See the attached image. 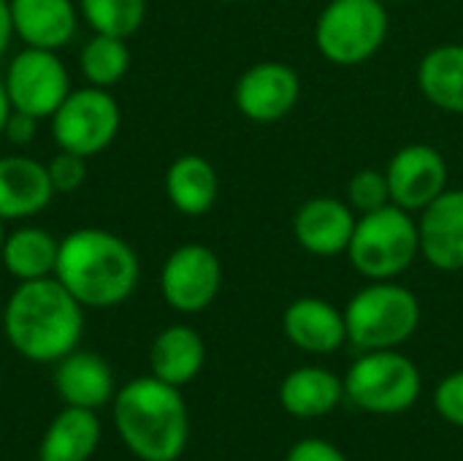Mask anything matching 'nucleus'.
<instances>
[{"label": "nucleus", "mask_w": 463, "mask_h": 461, "mask_svg": "<svg viewBox=\"0 0 463 461\" xmlns=\"http://www.w3.org/2000/svg\"><path fill=\"white\" fill-rule=\"evenodd\" d=\"M54 196L46 163L27 155L0 158V220H33L49 209Z\"/></svg>", "instance_id": "14"}, {"label": "nucleus", "mask_w": 463, "mask_h": 461, "mask_svg": "<svg viewBox=\"0 0 463 461\" xmlns=\"http://www.w3.org/2000/svg\"><path fill=\"white\" fill-rule=\"evenodd\" d=\"M100 418L95 410L62 408L38 443V461H90L100 446Z\"/></svg>", "instance_id": "21"}, {"label": "nucleus", "mask_w": 463, "mask_h": 461, "mask_svg": "<svg viewBox=\"0 0 463 461\" xmlns=\"http://www.w3.org/2000/svg\"><path fill=\"white\" fill-rule=\"evenodd\" d=\"M345 380L326 367H298L279 383V405L296 418H320L339 408Z\"/></svg>", "instance_id": "22"}, {"label": "nucleus", "mask_w": 463, "mask_h": 461, "mask_svg": "<svg viewBox=\"0 0 463 461\" xmlns=\"http://www.w3.org/2000/svg\"><path fill=\"white\" fill-rule=\"evenodd\" d=\"M79 71L90 87L111 90L130 71V49L125 38L92 33L79 49Z\"/></svg>", "instance_id": "25"}, {"label": "nucleus", "mask_w": 463, "mask_h": 461, "mask_svg": "<svg viewBox=\"0 0 463 461\" xmlns=\"http://www.w3.org/2000/svg\"><path fill=\"white\" fill-rule=\"evenodd\" d=\"M8 231H5V220H0V250H3V242H5Z\"/></svg>", "instance_id": "34"}, {"label": "nucleus", "mask_w": 463, "mask_h": 461, "mask_svg": "<svg viewBox=\"0 0 463 461\" xmlns=\"http://www.w3.org/2000/svg\"><path fill=\"white\" fill-rule=\"evenodd\" d=\"M57 253H60V239L41 228V226H19L8 231L0 261L16 283H30V280H43L54 277L57 269Z\"/></svg>", "instance_id": "23"}, {"label": "nucleus", "mask_w": 463, "mask_h": 461, "mask_svg": "<svg viewBox=\"0 0 463 461\" xmlns=\"http://www.w3.org/2000/svg\"><path fill=\"white\" fill-rule=\"evenodd\" d=\"M14 106H11V98H8V90H5V82L0 76V139H3V130H5V122L11 117Z\"/></svg>", "instance_id": "33"}, {"label": "nucleus", "mask_w": 463, "mask_h": 461, "mask_svg": "<svg viewBox=\"0 0 463 461\" xmlns=\"http://www.w3.org/2000/svg\"><path fill=\"white\" fill-rule=\"evenodd\" d=\"M420 389V370L399 351H364L345 378V397L372 416L407 413Z\"/></svg>", "instance_id": "7"}, {"label": "nucleus", "mask_w": 463, "mask_h": 461, "mask_svg": "<svg viewBox=\"0 0 463 461\" xmlns=\"http://www.w3.org/2000/svg\"><path fill=\"white\" fill-rule=\"evenodd\" d=\"M345 326L347 342L361 351H396L418 331L420 302L410 288L377 280L347 302Z\"/></svg>", "instance_id": "5"}, {"label": "nucleus", "mask_w": 463, "mask_h": 461, "mask_svg": "<svg viewBox=\"0 0 463 461\" xmlns=\"http://www.w3.org/2000/svg\"><path fill=\"white\" fill-rule=\"evenodd\" d=\"M81 22L92 33L133 38L146 19V0H76Z\"/></svg>", "instance_id": "26"}, {"label": "nucleus", "mask_w": 463, "mask_h": 461, "mask_svg": "<svg viewBox=\"0 0 463 461\" xmlns=\"http://www.w3.org/2000/svg\"><path fill=\"white\" fill-rule=\"evenodd\" d=\"M358 215L347 201L315 196L304 201L293 217V236L301 250L317 258L342 255L350 247Z\"/></svg>", "instance_id": "13"}, {"label": "nucleus", "mask_w": 463, "mask_h": 461, "mask_svg": "<svg viewBox=\"0 0 463 461\" xmlns=\"http://www.w3.org/2000/svg\"><path fill=\"white\" fill-rule=\"evenodd\" d=\"M301 98V79L293 65L263 60L250 65L233 87V103L241 117L258 125L285 120Z\"/></svg>", "instance_id": "11"}, {"label": "nucleus", "mask_w": 463, "mask_h": 461, "mask_svg": "<svg viewBox=\"0 0 463 461\" xmlns=\"http://www.w3.org/2000/svg\"><path fill=\"white\" fill-rule=\"evenodd\" d=\"M391 204L407 212H423L434 198L448 190V160L431 144H407L393 152L385 166Z\"/></svg>", "instance_id": "12"}, {"label": "nucleus", "mask_w": 463, "mask_h": 461, "mask_svg": "<svg viewBox=\"0 0 463 461\" xmlns=\"http://www.w3.org/2000/svg\"><path fill=\"white\" fill-rule=\"evenodd\" d=\"M347 204L355 215H369L391 204V187L385 171L361 168L347 182Z\"/></svg>", "instance_id": "27"}, {"label": "nucleus", "mask_w": 463, "mask_h": 461, "mask_svg": "<svg viewBox=\"0 0 463 461\" xmlns=\"http://www.w3.org/2000/svg\"><path fill=\"white\" fill-rule=\"evenodd\" d=\"M380 3H385V5H393V3H404V0H380Z\"/></svg>", "instance_id": "35"}, {"label": "nucleus", "mask_w": 463, "mask_h": 461, "mask_svg": "<svg viewBox=\"0 0 463 461\" xmlns=\"http://www.w3.org/2000/svg\"><path fill=\"white\" fill-rule=\"evenodd\" d=\"M3 82L11 106L16 111L33 114L35 120H49L73 90L71 73L60 60V52L33 46H22L8 60Z\"/></svg>", "instance_id": "9"}, {"label": "nucleus", "mask_w": 463, "mask_h": 461, "mask_svg": "<svg viewBox=\"0 0 463 461\" xmlns=\"http://www.w3.org/2000/svg\"><path fill=\"white\" fill-rule=\"evenodd\" d=\"M420 255L437 272H463V190H445L418 217Z\"/></svg>", "instance_id": "15"}, {"label": "nucleus", "mask_w": 463, "mask_h": 461, "mask_svg": "<svg viewBox=\"0 0 463 461\" xmlns=\"http://www.w3.org/2000/svg\"><path fill=\"white\" fill-rule=\"evenodd\" d=\"M5 342L33 364H57L79 348L84 307L57 277L16 283L3 304Z\"/></svg>", "instance_id": "2"}, {"label": "nucleus", "mask_w": 463, "mask_h": 461, "mask_svg": "<svg viewBox=\"0 0 463 461\" xmlns=\"http://www.w3.org/2000/svg\"><path fill=\"white\" fill-rule=\"evenodd\" d=\"M222 288V264L201 242H184L168 253L160 269V296L182 315H198L214 304Z\"/></svg>", "instance_id": "10"}, {"label": "nucleus", "mask_w": 463, "mask_h": 461, "mask_svg": "<svg viewBox=\"0 0 463 461\" xmlns=\"http://www.w3.org/2000/svg\"><path fill=\"white\" fill-rule=\"evenodd\" d=\"M434 408L437 413L453 424V427H463V370L448 375L437 391H434Z\"/></svg>", "instance_id": "29"}, {"label": "nucleus", "mask_w": 463, "mask_h": 461, "mask_svg": "<svg viewBox=\"0 0 463 461\" xmlns=\"http://www.w3.org/2000/svg\"><path fill=\"white\" fill-rule=\"evenodd\" d=\"M285 461H350L334 443L320 437H307L288 451Z\"/></svg>", "instance_id": "30"}, {"label": "nucleus", "mask_w": 463, "mask_h": 461, "mask_svg": "<svg viewBox=\"0 0 463 461\" xmlns=\"http://www.w3.org/2000/svg\"><path fill=\"white\" fill-rule=\"evenodd\" d=\"M54 277L84 310H114L136 293L141 261L119 234L84 226L60 239Z\"/></svg>", "instance_id": "1"}, {"label": "nucleus", "mask_w": 463, "mask_h": 461, "mask_svg": "<svg viewBox=\"0 0 463 461\" xmlns=\"http://www.w3.org/2000/svg\"><path fill=\"white\" fill-rule=\"evenodd\" d=\"M14 35L33 49H65L79 30L76 0H8Z\"/></svg>", "instance_id": "16"}, {"label": "nucleus", "mask_w": 463, "mask_h": 461, "mask_svg": "<svg viewBox=\"0 0 463 461\" xmlns=\"http://www.w3.org/2000/svg\"><path fill=\"white\" fill-rule=\"evenodd\" d=\"M122 128V109L109 90L100 87H79L71 90L68 98L49 117V130L57 149L95 158L106 152Z\"/></svg>", "instance_id": "8"}, {"label": "nucleus", "mask_w": 463, "mask_h": 461, "mask_svg": "<svg viewBox=\"0 0 463 461\" xmlns=\"http://www.w3.org/2000/svg\"><path fill=\"white\" fill-rule=\"evenodd\" d=\"M420 95L445 114H463V43H439L418 65Z\"/></svg>", "instance_id": "24"}, {"label": "nucleus", "mask_w": 463, "mask_h": 461, "mask_svg": "<svg viewBox=\"0 0 463 461\" xmlns=\"http://www.w3.org/2000/svg\"><path fill=\"white\" fill-rule=\"evenodd\" d=\"M14 22H11V5L8 0H0V60L5 57L11 41H14Z\"/></svg>", "instance_id": "32"}, {"label": "nucleus", "mask_w": 463, "mask_h": 461, "mask_svg": "<svg viewBox=\"0 0 463 461\" xmlns=\"http://www.w3.org/2000/svg\"><path fill=\"white\" fill-rule=\"evenodd\" d=\"M49 179L54 185V193H76L87 179V158L57 149V155L46 163Z\"/></svg>", "instance_id": "28"}, {"label": "nucleus", "mask_w": 463, "mask_h": 461, "mask_svg": "<svg viewBox=\"0 0 463 461\" xmlns=\"http://www.w3.org/2000/svg\"><path fill=\"white\" fill-rule=\"evenodd\" d=\"M282 331L304 353L328 356L347 342L345 310L317 296H301L282 312Z\"/></svg>", "instance_id": "18"}, {"label": "nucleus", "mask_w": 463, "mask_h": 461, "mask_svg": "<svg viewBox=\"0 0 463 461\" xmlns=\"http://www.w3.org/2000/svg\"><path fill=\"white\" fill-rule=\"evenodd\" d=\"M38 122L33 114H24V111H11L8 122H5V130H3V139L11 141L14 147H24L35 139V130H38Z\"/></svg>", "instance_id": "31"}, {"label": "nucleus", "mask_w": 463, "mask_h": 461, "mask_svg": "<svg viewBox=\"0 0 463 461\" xmlns=\"http://www.w3.org/2000/svg\"><path fill=\"white\" fill-rule=\"evenodd\" d=\"M203 361H206L203 337L187 323L165 326L149 345V375L176 389L193 383L201 375Z\"/></svg>", "instance_id": "19"}, {"label": "nucleus", "mask_w": 463, "mask_h": 461, "mask_svg": "<svg viewBox=\"0 0 463 461\" xmlns=\"http://www.w3.org/2000/svg\"><path fill=\"white\" fill-rule=\"evenodd\" d=\"M388 27V5L380 0H328L315 24V43L328 62L350 68L383 49Z\"/></svg>", "instance_id": "6"}, {"label": "nucleus", "mask_w": 463, "mask_h": 461, "mask_svg": "<svg viewBox=\"0 0 463 461\" xmlns=\"http://www.w3.org/2000/svg\"><path fill=\"white\" fill-rule=\"evenodd\" d=\"M222 3H239V0H222Z\"/></svg>", "instance_id": "36"}, {"label": "nucleus", "mask_w": 463, "mask_h": 461, "mask_svg": "<svg viewBox=\"0 0 463 461\" xmlns=\"http://www.w3.org/2000/svg\"><path fill=\"white\" fill-rule=\"evenodd\" d=\"M163 185H165L168 204L184 217L206 215L217 204V196H220L217 168L203 155H195V152H187L171 160V166L165 168Z\"/></svg>", "instance_id": "20"}, {"label": "nucleus", "mask_w": 463, "mask_h": 461, "mask_svg": "<svg viewBox=\"0 0 463 461\" xmlns=\"http://www.w3.org/2000/svg\"><path fill=\"white\" fill-rule=\"evenodd\" d=\"M111 421L122 446L141 461H176L190 440V416L182 389L155 375L117 389Z\"/></svg>", "instance_id": "3"}, {"label": "nucleus", "mask_w": 463, "mask_h": 461, "mask_svg": "<svg viewBox=\"0 0 463 461\" xmlns=\"http://www.w3.org/2000/svg\"><path fill=\"white\" fill-rule=\"evenodd\" d=\"M420 255V231L412 212L388 204L377 212L358 215L347 258L353 269L377 283L396 280Z\"/></svg>", "instance_id": "4"}, {"label": "nucleus", "mask_w": 463, "mask_h": 461, "mask_svg": "<svg viewBox=\"0 0 463 461\" xmlns=\"http://www.w3.org/2000/svg\"><path fill=\"white\" fill-rule=\"evenodd\" d=\"M57 397L68 408H84V410H100L114 402L117 386L114 372L109 361L92 351H71L54 364L52 375Z\"/></svg>", "instance_id": "17"}]
</instances>
